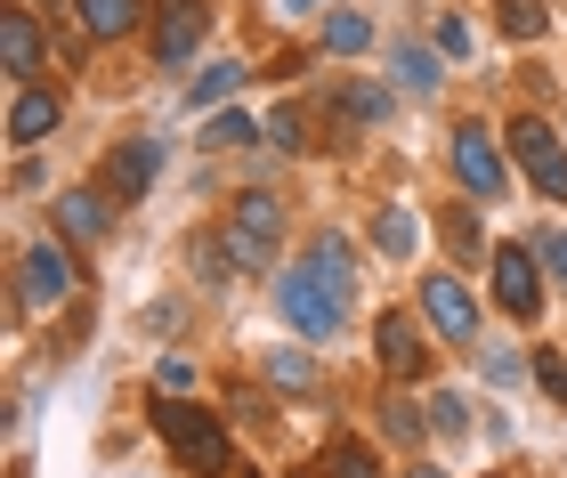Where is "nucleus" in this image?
<instances>
[{
  "label": "nucleus",
  "instance_id": "nucleus-29",
  "mask_svg": "<svg viewBox=\"0 0 567 478\" xmlns=\"http://www.w3.org/2000/svg\"><path fill=\"white\" fill-rule=\"evenodd\" d=\"M478 373H486L495 389H519V382H527V357H519V349H495V341H478Z\"/></svg>",
  "mask_w": 567,
  "mask_h": 478
},
{
  "label": "nucleus",
  "instance_id": "nucleus-26",
  "mask_svg": "<svg viewBox=\"0 0 567 478\" xmlns=\"http://www.w3.org/2000/svg\"><path fill=\"white\" fill-rule=\"evenodd\" d=\"M495 24H503V41H544L551 9H544V0H495Z\"/></svg>",
  "mask_w": 567,
  "mask_h": 478
},
{
  "label": "nucleus",
  "instance_id": "nucleus-20",
  "mask_svg": "<svg viewBox=\"0 0 567 478\" xmlns=\"http://www.w3.org/2000/svg\"><path fill=\"white\" fill-rule=\"evenodd\" d=\"M381 438L405 446V455H422V438H430V406H414V397H381Z\"/></svg>",
  "mask_w": 567,
  "mask_h": 478
},
{
  "label": "nucleus",
  "instance_id": "nucleus-3",
  "mask_svg": "<svg viewBox=\"0 0 567 478\" xmlns=\"http://www.w3.org/2000/svg\"><path fill=\"white\" fill-rule=\"evenodd\" d=\"M219 236H227V260H236V276H268V268L284 260V195L244 187L236 204H227Z\"/></svg>",
  "mask_w": 567,
  "mask_h": 478
},
{
  "label": "nucleus",
  "instance_id": "nucleus-23",
  "mask_svg": "<svg viewBox=\"0 0 567 478\" xmlns=\"http://www.w3.org/2000/svg\"><path fill=\"white\" fill-rule=\"evenodd\" d=\"M414 243H422V228H414V211H405V204H381L373 211V251H381V260H405Z\"/></svg>",
  "mask_w": 567,
  "mask_h": 478
},
{
  "label": "nucleus",
  "instance_id": "nucleus-6",
  "mask_svg": "<svg viewBox=\"0 0 567 478\" xmlns=\"http://www.w3.org/2000/svg\"><path fill=\"white\" fill-rule=\"evenodd\" d=\"M486 292H495L503 316L535 324V316H544V251H535V243H495V251H486Z\"/></svg>",
  "mask_w": 567,
  "mask_h": 478
},
{
  "label": "nucleus",
  "instance_id": "nucleus-9",
  "mask_svg": "<svg viewBox=\"0 0 567 478\" xmlns=\"http://www.w3.org/2000/svg\"><path fill=\"white\" fill-rule=\"evenodd\" d=\"M146 33H154V65L178 73L203 41H212V0H154V24H146Z\"/></svg>",
  "mask_w": 567,
  "mask_h": 478
},
{
  "label": "nucleus",
  "instance_id": "nucleus-22",
  "mask_svg": "<svg viewBox=\"0 0 567 478\" xmlns=\"http://www.w3.org/2000/svg\"><path fill=\"white\" fill-rule=\"evenodd\" d=\"M422 406H430V438H446V446L471 438V389H430Z\"/></svg>",
  "mask_w": 567,
  "mask_h": 478
},
{
  "label": "nucleus",
  "instance_id": "nucleus-35",
  "mask_svg": "<svg viewBox=\"0 0 567 478\" xmlns=\"http://www.w3.org/2000/svg\"><path fill=\"white\" fill-rule=\"evenodd\" d=\"M405 478H446V470H437L430 455H414V463H405Z\"/></svg>",
  "mask_w": 567,
  "mask_h": 478
},
{
  "label": "nucleus",
  "instance_id": "nucleus-2",
  "mask_svg": "<svg viewBox=\"0 0 567 478\" xmlns=\"http://www.w3.org/2000/svg\"><path fill=\"white\" fill-rule=\"evenodd\" d=\"M276 316L292 324V333L308 349H324V341H341L349 333V284H332L324 268H276Z\"/></svg>",
  "mask_w": 567,
  "mask_h": 478
},
{
  "label": "nucleus",
  "instance_id": "nucleus-34",
  "mask_svg": "<svg viewBox=\"0 0 567 478\" xmlns=\"http://www.w3.org/2000/svg\"><path fill=\"white\" fill-rule=\"evenodd\" d=\"M260 406H268L260 389H236V397H227V422H260Z\"/></svg>",
  "mask_w": 567,
  "mask_h": 478
},
{
  "label": "nucleus",
  "instance_id": "nucleus-17",
  "mask_svg": "<svg viewBox=\"0 0 567 478\" xmlns=\"http://www.w3.org/2000/svg\"><path fill=\"white\" fill-rule=\"evenodd\" d=\"M268 389L284 397V406H308V397L324 389V365H317V349H268Z\"/></svg>",
  "mask_w": 567,
  "mask_h": 478
},
{
  "label": "nucleus",
  "instance_id": "nucleus-24",
  "mask_svg": "<svg viewBox=\"0 0 567 478\" xmlns=\"http://www.w3.org/2000/svg\"><path fill=\"white\" fill-rule=\"evenodd\" d=\"M308 268H324L332 284H349V292H357V251H349L341 228H317V243H308Z\"/></svg>",
  "mask_w": 567,
  "mask_h": 478
},
{
  "label": "nucleus",
  "instance_id": "nucleus-37",
  "mask_svg": "<svg viewBox=\"0 0 567 478\" xmlns=\"http://www.w3.org/2000/svg\"><path fill=\"white\" fill-rule=\"evenodd\" d=\"M486 478H511V470H486Z\"/></svg>",
  "mask_w": 567,
  "mask_h": 478
},
{
  "label": "nucleus",
  "instance_id": "nucleus-13",
  "mask_svg": "<svg viewBox=\"0 0 567 478\" xmlns=\"http://www.w3.org/2000/svg\"><path fill=\"white\" fill-rule=\"evenodd\" d=\"M41 65H49L41 17L33 9H0V73H9V82H41Z\"/></svg>",
  "mask_w": 567,
  "mask_h": 478
},
{
  "label": "nucleus",
  "instance_id": "nucleus-5",
  "mask_svg": "<svg viewBox=\"0 0 567 478\" xmlns=\"http://www.w3.org/2000/svg\"><path fill=\"white\" fill-rule=\"evenodd\" d=\"M503 146H511V163L527 170V187L544 195V204H567V138L551 131L544 114H511Z\"/></svg>",
  "mask_w": 567,
  "mask_h": 478
},
{
  "label": "nucleus",
  "instance_id": "nucleus-12",
  "mask_svg": "<svg viewBox=\"0 0 567 478\" xmlns=\"http://www.w3.org/2000/svg\"><path fill=\"white\" fill-rule=\"evenodd\" d=\"M58 122H65V90L58 82H17V97H9V146L58 138Z\"/></svg>",
  "mask_w": 567,
  "mask_h": 478
},
{
  "label": "nucleus",
  "instance_id": "nucleus-36",
  "mask_svg": "<svg viewBox=\"0 0 567 478\" xmlns=\"http://www.w3.org/2000/svg\"><path fill=\"white\" fill-rule=\"evenodd\" d=\"M284 9H292V17H300V9H317V0H284Z\"/></svg>",
  "mask_w": 567,
  "mask_h": 478
},
{
  "label": "nucleus",
  "instance_id": "nucleus-15",
  "mask_svg": "<svg viewBox=\"0 0 567 478\" xmlns=\"http://www.w3.org/2000/svg\"><path fill=\"white\" fill-rule=\"evenodd\" d=\"M65 9L90 41H131L138 24H154V0H65Z\"/></svg>",
  "mask_w": 567,
  "mask_h": 478
},
{
  "label": "nucleus",
  "instance_id": "nucleus-10",
  "mask_svg": "<svg viewBox=\"0 0 567 478\" xmlns=\"http://www.w3.org/2000/svg\"><path fill=\"white\" fill-rule=\"evenodd\" d=\"M422 324H430V316H414V309H390V316L373 324V365H381V382H422V373H430Z\"/></svg>",
  "mask_w": 567,
  "mask_h": 478
},
{
  "label": "nucleus",
  "instance_id": "nucleus-1",
  "mask_svg": "<svg viewBox=\"0 0 567 478\" xmlns=\"http://www.w3.org/2000/svg\"><path fill=\"white\" fill-rule=\"evenodd\" d=\"M154 438L171 446V463L178 470H195V478H236V430L212 414V406H178V397H154Z\"/></svg>",
  "mask_w": 567,
  "mask_h": 478
},
{
  "label": "nucleus",
  "instance_id": "nucleus-28",
  "mask_svg": "<svg viewBox=\"0 0 567 478\" xmlns=\"http://www.w3.org/2000/svg\"><path fill=\"white\" fill-rule=\"evenodd\" d=\"M437 236H446V251H454V260H478V211H471V204H446Z\"/></svg>",
  "mask_w": 567,
  "mask_h": 478
},
{
  "label": "nucleus",
  "instance_id": "nucleus-21",
  "mask_svg": "<svg viewBox=\"0 0 567 478\" xmlns=\"http://www.w3.org/2000/svg\"><path fill=\"white\" fill-rule=\"evenodd\" d=\"M236 90H244V65H236V58L203 65V73H195V90H187V114H219V106H227Z\"/></svg>",
  "mask_w": 567,
  "mask_h": 478
},
{
  "label": "nucleus",
  "instance_id": "nucleus-19",
  "mask_svg": "<svg viewBox=\"0 0 567 478\" xmlns=\"http://www.w3.org/2000/svg\"><path fill=\"white\" fill-rule=\"evenodd\" d=\"M260 138H268V122L251 114V106L203 114V131H195V146H203V155H236V146H260Z\"/></svg>",
  "mask_w": 567,
  "mask_h": 478
},
{
  "label": "nucleus",
  "instance_id": "nucleus-16",
  "mask_svg": "<svg viewBox=\"0 0 567 478\" xmlns=\"http://www.w3.org/2000/svg\"><path fill=\"white\" fill-rule=\"evenodd\" d=\"M381 58H390V82H405L414 97L446 90V58H437V41H381Z\"/></svg>",
  "mask_w": 567,
  "mask_h": 478
},
{
  "label": "nucleus",
  "instance_id": "nucleus-27",
  "mask_svg": "<svg viewBox=\"0 0 567 478\" xmlns=\"http://www.w3.org/2000/svg\"><path fill=\"white\" fill-rule=\"evenodd\" d=\"M268 146L276 155H317V146H308V106H276L268 114Z\"/></svg>",
  "mask_w": 567,
  "mask_h": 478
},
{
  "label": "nucleus",
  "instance_id": "nucleus-4",
  "mask_svg": "<svg viewBox=\"0 0 567 478\" xmlns=\"http://www.w3.org/2000/svg\"><path fill=\"white\" fill-rule=\"evenodd\" d=\"M82 292V260H73V236L58 228V236H33L17 251V300L9 309L17 316H33V309H58V300H73Z\"/></svg>",
  "mask_w": 567,
  "mask_h": 478
},
{
  "label": "nucleus",
  "instance_id": "nucleus-8",
  "mask_svg": "<svg viewBox=\"0 0 567 478\" xmlns=\"http://www.w3.org/2000/svg\"><path fill=\"white\" fill-rule=\"evenodd\" d=\"M446 163H454V179L471 187V195H503L511 187V163H503V138L486 131V122L462 114L454 122V138H446Z\"/></svg>",
  "mask_w": 567,
  "mask_h": 478
},
{
  "label": "nucleus",
  "instance_id": "nucleus-18",
  "mask_svg": "<svg viewBox=\"0 0 567 478\" xmlns=\"http://www.w3.org/2000/svg\"><path fill=\"white\" fill-rule=\"evenodd\" d=\"M317 49H324V58H365V49H381V24H373V9H324V24H317Z\"/></svg>",
  "mask_w": 567,
  "mask_h": 478
},
{
  "label": "nucleus",
  "instance_id": "nucleus-32",
  "mask_svg": "<svg viewBox=\"0 0 567 478\" xmlns=\"http://www.w3.org/2000/svg\"><path fill=\"white\" fill-rule=\"evenodd\" d=\"M430 41H437V58H471V24H462L454 9H437V24H430Z\"/></svg>",
  "mask_w": 567,
  "mask_h": 478
},
{
  "label": "nucleus",
  "instance_id": "nucleus-31",
  "mask_svg": "<svg viewBox=\"0 0 567 478\" xmlns=\"http://www.w3.org/2000/svg\"><path fill=\"white\" fill-rule=\"evenodd\" d=\"M535 382H544V397H559V406H567V349H535Z\"/></svg>",
  "mask_w": 567,
  "mask_h": 478
},
{
  "label": "nucleus",
  "instance_id": "nucleus-30",
  "mask_svg": "<svg viewBox=\"0 0 567 478\" xmlns=\"http://www.w3.org/2000/svg\"><path fill=\"white\" fill-rule=\"evenodd\" d=\"M195 382H203V373H195V357H178V349L154 365V397H195Z\"/></svg>",
  "mask_w": 567,
  "mask_h": 478
},
{
  "label": "nucleus",
  "instance_id": "nucleus-14",
  "mask_svg": "<svg viewBox=\"0 0 567 478\" xmlns=\"http://www.w3.org/2000/svg\"><path fill=\"white\" fill-rule=\"evenodd\" d=\"M114 211H122V204H114L106 187H65V195H58V228H65L73 243H106V236H114Z\"/></svg>",
  "mask_w": 567,
  "mask_h": 478
},
{
  "label": "nucleus",
  "instance_id": "nucleus-11",
  "mask_svg": "<svg viewBox=\"0 0 567 478\" xmlns=\"http://www.w3.org/2000/svg\"><path fill=\"white\" fill-rule=\"evenodd\" d=\"M154 179H163V138H122V146H106V163H97V187H106L122 211L146 204Z\"/></svg>",
  "mask_w": 567,
  "mask_h": 478
},
{
  "label": "nucleus",
  "instance_id": "nucleus-33",
  "mask_svg": "<svg viewBox=\"0 0 567 478\" xmlns=\"http://www.w3.org/2000/svg\"><path fill=\"white\" fill-rule=\"evenodd\" d=\"M535 251H544V268H551V284L567 292V228H544V236H535Z\"/></svg>",
  "mask_w": 567,
  "mask_h": 478
},
{
  "label": "nucleus",
  "instance_id": "nucleus-25",
  "mask_svg": "<svg viewBox=\"0 0 567 478\" xmlns=\"http://www.w3.org/2000/svg\"><path fill=\"white\" fill-rule=\"evenodd\" d=\"M324 478H381V455L365 438H324Z\"/></svg>",
  "mask_w": 567,
  "mask_h": 478
},
{
  "label": "nucleus",
  "instance_id": "nucleus-7",
  "mask_svg": "<svg viewBox=\"0 0 567 478\" xmlns=\"http://www.w3.org/2000/svg\"><path fill=\"white\" fill-rule=\"evenodd\" d=\"M414 309L430 316V333L446 341V349H478V300H471V284H462L454 268L422 276V284H414Z\"/></svg>",
  "mask_w": 567,
  "mask_h": 478
}]
</instances>
